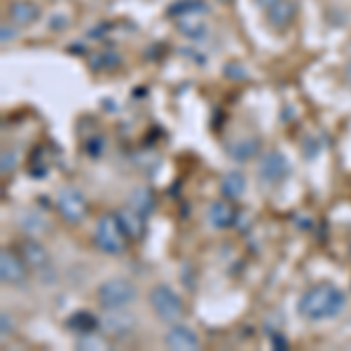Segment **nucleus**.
Returning <instances> with one entry per match:
<instances>
[{"mask_svg": "<svg viewBox=\"0 0 351 351\" xmlns=\"http://www.w3.org/2000/svg\"><path fill=\"white\" fill-rule=\"evenodd\" d=\"M256 3L260 5V8L269 10V8H271V5H276V3H279V0H256Z\"/></svg>", "mask_w": 351, "mask_h": 351, "instance_id": "nucleus-28", "label": "nucleus"}, {"mask_svg": "<svg viewBox=\"0 0 351 351\" xmlns=\"http://www.w3.org/2000/svg\"><path fill=\"white\" fill-rule=\"evenodd\" d=\"M234 208H232V204L230 202H213L211 206H208V211H206V218H208V225L211 228H216V230H225V228H230L232 223H234Z\"/></svg>", "mask_w": 351, "mask_h": 351, "instance_id": "nucleus-11", "label": "nucleus"}, {"mask_svg": "<svg viewBox=\"0 0 351 351\" xmlns=\"http://www.w3.org/2000/svg\"><path fill=\"white\" fill-rule=\"evenodd\" d=\"M185 14H208V5L204 0H178L169 8V16L178 19Z\"/></svg>", "mask_w": 351, "mask_h": 351, "instance_id": "nucleus-19", "label": "nucleus"}, {"mask_svg": "<svg viewBox=\"0 0 351 351\" xmlns=\"http://www.w3.org/2000/svg\"><path fill=\"white\" fill-rule=\"evenodd\" d=\"M0 324H3V337H8V335H12V319H10V314L8 311H3L0 314Z\"/></svg>", "mask_w": 351, "mask_h": 351, "instance_id": "nucleus-24", "label": "nucleus"}, {"mask_svg": "<svg viewBox=\"0 0 351 351\" xmlns=\"http://www.w3.org/2000/svg\"><path fill=\"white\" fill-rule=\"evenodd\" d=\"M21 251H24V260L28 263V267L33 269H43L45 265L49 263V253L43 243L33 241V239H24L21 241Z\"/></svg>", "mask_w": 351, "mask_h": 351, "instance_id": "nucleus-16", "label": "nucleus"}, {"mask_svg": "<svg viewBox=\"0 0 351 351\" xmlns=\"http://www.w3.org/2000/svg\"><path fill=\"white\" fill-rule=\"evenodd\" d=\"M293 19H295V3H291V0H279V3L267 10V21L274 28H279V31L291 26Z\"/></svg>", "mask_w": 351, "mask_h": 351, "instance_id": "nucleus-12", "label": "nucleus"}, {"mask_svg": "<svg viewBox=\"0 0 351 351\" xmlns=\"http://www.w3.org/2000/svg\"><path fill=\"white\" fill-rule=\"evenodd\" d=\"M258 152H260L258 138H239V141H232L228 145V155L234 162H248V160H253Z\"/></svg>", "mask_w": 351, "mask_h": 351, "instance_id": "nucleus-15", "label": "nucleus"}, {"mask_svg": "<svg viewBox=\"0 0 351 351\" xmlns=\"http://www.w3.org/2000/svg\"><path fill=\"white\" fill-rule=\"evenodd\" d=\"M291 173V164H288L286 155L279 150H271L267 155H263V160L258 164V176L265 180L267 185L284 183Z\"/></svg>", "mask_w": 351, "mask_h": 351, "instance_id": "nucleus-6", "label": "nucleus"}, {"mask_svg": "<svg viewBox=\"0 0 351 351\" xmlns=\"http://www.w3.org/2000/svg\"><path fill=\"white\" fill-rule=\"evenodd\" d=\"M204 16L206 14H185V16H178L176 19V26H178V31L183 33L185 38H190V40H202L204 36H206V24H204Z\"/></svg>", "mask_w": 351, "mask_h": 351, "instance_id": "nucleus-13", "label": "nucleus"}, {"mask_svg": "<svg viewBox=\"0 0 351 351\" xmlns=\"http://www.w3.org/2000/svg\"><path fill=\"white\" fill-rule=\"evenodd\" d=\"M347 304V298L339 291L337 286L332 284H319L314 288H309L298 302V311L300 316L309 321H324V319H332Z\"/></svg>", "mask_w": 351, "mask_h": 351, "instance_id": "nucleus-1", "label": "nucleus"}, {"mask_svg": "<svg viewBox=\"0 0 351 351\" xmlns=\"http://www.w3.org/2000/svg\"><path fill=\"white\" fill-rule=\"evenodd\" d=\"M129 206H132L134 211L148 216L152 208H155V195H152L148 188H136L132 192V197H129Z\"/></svg>", "mask_w": 351, "mask_h": 351, "instance_id": "nucleus-20", "label": "nucleus"}, {"mask_svg": "<svg viewBox=\"0 0 351 351\" xmlns=\"http://www.w3.org/2000/svg\"><path fill=\"white\" fill-rule=\"evenodd\" d=\"M150 307L162 321H178L183 316V300H180L169 286H155L150 291Z\"/></svg>", "mask_w": 351, "mask_h": 351, "instance_id": "nucleus-4", "label": "nucleus"}, {"mask_svg": "<svg viewBox=\"0 0 351 351\" xmlns=\"http://www.w3.org/2000/svg\"><path fill=\"white\" fill-rule=\"evenodd\" d=\"M0 279H3V284H10V286H16L26 279L24 260L19 256H14L12 251H8V248L0 253Z\"/></svg>", "mask_w": 351, "mask_h": 351, "instance_id": "nucleus-7", "label": "nucleus"}, {"mask_svg": "<svg viewBox=\"0 0 351 351\" xmlns=\"http://www.w3.org/2000/svg\"><path fill=\"white\" fill-rule=\"evenodd\" d=\"M10 40H14V28H10L8 24L3 26V43L8 45Z\"/></svg>", "mask_w": 351, "mask_h": 351, "instance_id": "nucleus-26", "label": "nucleus"}, {"mask_svg": "<svg viewBox=\"0 0 351 351\" xmlns=\"http://www.w3.org/2000/svg\"><path fill=\"white\" fill-rule=\"evenodd\" d=\"M344 77H347V82H349V87H351V61L347 64V71H344Z\"/></svg>", "mask_w": 351, "mask_h": 351, "instance_id": "nucleus-29", "label": "nucleus"}, {"mask_svg": "<svg viewBox=\"0 0 351 351\" xmlns=\"http://www.w3.org/2000/svg\"><path fill=\"white\" fill-rule=\"evenodd\" d=\"M56 208H59L61 218L71 225H77L87 216V199L80 190L75 188H61L59 197H56Z\"/></svg>", "mask_w": 351, "mask_h": 351, "instance_id": "nucleus-5", "label": "nucleus"}, {"mask_svg": "<svg viewBox=\"0 0 351 351\" xmlns=\"http://www.w3.org/2000/svg\"><path fill=\"white\" fill-rule=\"evenodd\" d=\"M101 330L110 337H127V335H132V330H134V319L127 311L110 309V314L101 321Z\"/></svg>", "mask_w": 351, "mask_h": 351, "instance_id": "nucleus-8", "label": "nucleus"}, {"mask_svg": "<svg viewBox=\"0 0 351 351\" xmlns=\"http://www.w3.org/2000/svg\"><path fill=\"white\" fill-rule=\"evenodd\" d=\"M14 162H16L14 152H8V150H5V152H3V167H0V169H3V173H5V176L14 171Z\"/></svg>", "mask_w": 351, "mask_h": 351, "instance_id": "nucleus-23", "label": "nucleus"}, {"mask_svg": "<svg viewBox=\"0 0 351 351\" xmlns=\"http://www.w3.org/2000/svg\"><path fill=\"white\" fill-rule=\"evenodd\" d=\"M271 347H276V349H286L288 347V342L281 335H271Z\"/></svg>", "mask_w": 351, "mask_h": 351, "instance_id": "nucleus-27", "label": "nucleus"}, {"mask_svg": "<svg viewBox=\"0 0 351 351\" xmlns=\"http://www.w3.org/2000/svg\"><path fill=\"white\" fill-rule=\"evenodd\" d=\"M117 218H120V225L129 239H141V237L145 234V216L138 211H134L132 206L122 208V211L117 213Z\"/></svg>", "mask_w": 351, "mask_h": 351, "instance_id": "nucleus-10", "label": "nucleus"}, {"mask_svg": "<svg viewBox=\"0 0 351 351\" xmlns=\"http://www.w3.org/2000/svg\"><path fill=\"white\" fill-rule=\"evenodd\" d=\"M104 148H106V143L101 138H92L87 143V152H89V155H99V152H104Z\"/></svg>", "mask_w": 351, "mask_h": 351, "instance_id": "nucleus-25", "label": "nucleus"}, {"mask_svg": "<svg viewBox=\"0 0 351 351\" xmlns=\"http://www.w3.org/2000/svg\"><path fill=\"white\" fill-rule=\"evenodd\" d=\"M117 54L110 52V49H104V52L94 54L92 59H89V64H92V68H96V71H101V68H112L117 66Z\"/></svg>", "mask_w": 351, "mask_h": 351, "instance_id": "nucleus-21", "label": "nucleus"}, {"mask_svg": "<svg viewBox=\"0 0 351 351\" xmlns=\"http://www.w3.org/2000/svg\"><path fill=\"white\" fill-rule=\"evenodd\" d=\"M38 16H40V10H38L36 3L16 0V3L10 5V19H12L16 26H31Z\"/></svg>", "mask_w": 351, "mask_h": 351, "instance_id": "nucleus-14", "label": "nucleus"}, {"mask_svg": "<svg viewBox=\"0 0 351 351\" xmlns=\"http://www.w3.org/2000/svg\"><path fill=\"white\" fill-rule=\"evenodd\" d=\"M127 239L129 237L124 234L120 218L112 216V213H106V216L99 218L94 230V241L99 246V251L108 253V256H120L124 248H127Z\"/></svg>", "mask_w": 351, "mask_h": 351, "instance_id": "nucleus-2", "label": "nucleus"}, {"mask_svg": "<svg viewBox=\"0 0 351 351\" xmlns=\"http://www.w3.org/2000/svg\"><path fill=\"white\" fill-rule=\"evenodd\" d=\"M167 347L178 349V351H192L199 347V337H197L188 326H173L167 335Z\"/></svg>", "mask_w": 351, "mask_h": 351, "instance_id": "nucleus-9", "label": "nucleus"}, {"mask_svg": "<svg viewBox=\"0 0 351 351\" xmlns=\"http://www.w3.org/2000/svg\"><path fill=\"white\" fill-rule=\"evenodd\" d=\"M77 347L80 349H106L108 344H106L104 337L96 335V332H87V335H82L77 339Z\"/></svg>", "mask_w": 351, "mask_h": 351, "instance_id": "nucleus-22", "label": "nucleus"}, {"mask_svg": "<svg viewBox=\"0 0 351 351\" xmlns=\"http://www.w3.org/2000/svg\"><path fill=\"white\" fill-rule=\"evenodd\" d=\"M96 298L104 309H124L136 300V286L127 279H110L99 286Z\"/></svg>", "mask_w": 351, "mask_h": 351, "instance_id": "nucleus-3", "label": "nucleus"}, {"mask_svg": "<svg viewBox=\"0 0 351 351\" xmlns=\"http://www.w3.org/2000/svg\"><path fill=\"white\" fill-rule=\"evenodd\" d=\"M68 328L77 335H87V332H96V328H101V321L96 319L92 311H75V314L68 319Z\"/></svg>", "mask_w": 351, "mask_h": 351, "instance_id": "nucleus-17", "label": "nucleus"}, {"mask_svg": "<svg viewBox=\"0 0 351 351\" xmlns=\"http://www.w3.org/2000/svg\"><path fill=\"white\" fill-rule=\"evenodd\" d=\"M220 190H223V195L228 197V199H239L243 195V190H246V178H243V173L239 171L225 173V178L220 180Z\"/></svg>", "mask_w": 351, "mask_h": 351, "instance_id": "nucleus-18", "label": "nucleus"}]
</instances>
